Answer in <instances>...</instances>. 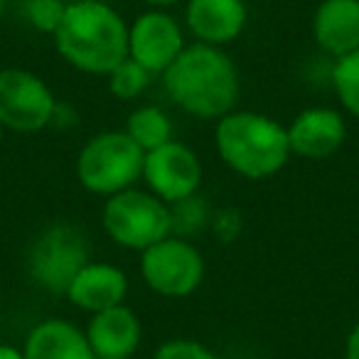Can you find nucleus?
I'll return each instance as SVG.
<instances>
[{
    "label": "nucleus",
    "mask_w": 359,
    "mask_h": 359,
    "mask_svg": "<svg viewBox=\"0 0 359 359\" xmlns=\"http://www.w3.org/2000/svg\"><path fill=\"white\" fill-rule=\"evenodd\" d=\"M145 3H150V6L165 8V6H175V3H180V0H145Z\"/></svg>",
    "instance_id": "24"
},
{
    "label": "nucleus",
    "mask_w": 359,
    "mask_h": 359,
    "mask_svg": "<svg viewBox=\"0 0 359 359\" xmlns=\"http://www.w3.org/2000/svg\"><path fill=\"white\" fill-rule=\"evenodd\" d=\"M0 359H25L20 349L8 347V344H0Z\"/></svg>",
    "instance_id": "23"
},
{
    "label": "nucleus",
    "mask_w": 359,
    "mask_h": 359,
    "mask_svg": "<svg viewBox=\"0 0 359 359\" xmlns=\"http://www.w3.org/2000/svg\"><path fill=\"white\" fill-rule=\"evenodd\" d=\"M89 264L84 234L72 224H52L35 239L27 256L30 278L42 290L67 295L72 280Z\"/></svg>",
    "instance_id": "6"
},
{
    "label": "nucleus",
    "mask_w": 359,
    "mask_h": 359,
    "mask_svg": "<svg viewBox=\"0 0 359 359\" xmlns=\"http://www.w3.org/2000/svg\"><path fill=\"white\" fill-rule=\"evenodd\" d=\"M290 153L308 160H323L337 153L344 143V121L332 109H305L288 126Z\"/></svg>",
    "instance_id": "11"
},
{
    "label": "nucleus",
    "mask_w": 359,
    "mask_h": 359,
    "mask_svg": "<svg viewBox=\"0 0 359 359\" xmlns=\"http://www.w3.org/2000/svg\"><path fill=\"white\" fill-rule=\"evenodd\" d=\"M185 20L200 42L222 47L236 40L244 30L246 3L244 0H190Z\"/></svg>",
    "instance_id": "13"
},
{
    "label": "nucleus",
    "mask_w": 359,
    "mask_h": 359,
    "mask_svg": "<svg viewBox=\"0 0 359 359\" xmlns=\"http://www.w3.org/2000/svg\"><path fill=\"white\" fill-rule=\"evenodd\" d=\"M182 50H185L182 30L163 11L143 13L128 27V57L153 74H163Z\"/></svg>",
    "instance_id": "10"
},
{
    "label": "nucleus",
    "mask_w": 359,
    "mask_h": 359,
    "mask_svg": "<svg viewBox=\"0 0 359 359\" xmlns=\"http://www.w3.org/2000/svg\"><path fill=\"white\" fill-rule=\"evenodd\" d=\"M25 359H96L89 339L79 327L65 320H45L35 325L22 349Z\"/></svg>",
    "instance_id": "16"
},
{
    "label": "nucleus",
    "mask_w": 359,
    "mask_h": 359,
    "mask_svg": "<svg viewBox=\"0 0 359 359\" xmlns=\"http://www.w3.org/2000/svg\"><path fill=\"white\" fill-rule=\"evenodd\" d=\"M128 293V278L121 269L111 264H86L72 280L67 298L76 308L96 315L111 310L116 305H123V298Z\"/></svg>",
    "instance_id": "14"
},
{
    "label": "nucleus",
    "mask_w": 359,
    "mask_h": 359,
    "mask_svg": "<svg viewBox=\"0 0 359 359\" xmlns=\"http://www.w3.org/2000/svg\"><path fill=\"white\" fill-rule=\"evenodd\" d=\"M57 101L50 86L27 69L0 72V123L15 133H37L52 123Z\"/></svg>",
    "instance_id": "8"
},
{
    "label": "nucleus",
    "mask_w": 359,
    "mask_h": 359,
    "mask_svg": "<svg viewBox=\"0 0 359 359\" xmlns=\"http://www.w3.org/2000/svg\"><path fill=\"white\" fill-rule=\"evenodd\" d=\"M344 354H347V359H359V323L354 325L352 332H349L347 347H344Z\"/></svg>",
    "instance_id": "22"
},
{
    "label": "nucleus",
    "mask_w": 359,
    "mask_h": 359,
    "mask_svg": "<svg viewBox=\"0 0 359 359\" xmlns=\"http://www.w3.org/2000/svg\"><path fill=\"white\" fill-rule=\"evenodd\" d=\"M143 177L150 192L165 205L190 200L202 185V163L185 143L168 140L160 148L145 153Z\"/></svg>",
    "instance_id": "9"
},
{
    "label": "nucleus",
    "mask_w": 359,
    "mask_h": 359,
    "mask_svg": "<svg viewBox=\"0 0 359 359\" xmlns=\"http://www.w3.org/2000/svg\"><path fill=\"white\" fill-rule=\"evenodd\" d=\"M84 334L96 359H130L138 349L143 330L133 310L116 305L96 313Z\"/></svg>",
    "instance_id": "12"
},
{
    "label": "nucleus",
    "mask_w": 359,
    "mask_h": 359,
    "mask_svg": "<svg viewBox=\"0 0 359 359\" xmlns=\"http://www.w3.org/2000/svg\"><path fill=\"white\" fill-rule=\"evenodd\" d=\"M8 8V0H0V18H3V13H6Z\"/></svg>",
    "instance_id": "25"
},
{
    "label": "nucleus",
    "mask_w": 359,
    "mask_h": 359,
    "mask_svg": "<svg viewBox=\"0 0 359 359\" xmlns=\"http://www.w3.org/2000/svg\"><path fill=\"white\" fill-rule=\"evenodd\" d=\"M170 99L195 118H222L239 96L236 67L219 47L197 42L185 47L163 72Z\"/></svg>",
    "instance_id": "1"
},
{
    "label": "nucleus",
    "mask_w": 359,
    "mask_h": 359,
    "mask_svg": "<svg viewBox=\"0 0 359 359\" xmlns=\"http://www.w3.org/2000/svg\"><path fill=\"white\" fill-rule=\"evenodd\" d=\"M332 84L344 109L359 118V50L349 52L334 62Z\"/></svg>",
    "instance_id": "18"
},
{
    "label": "nucleus",
    "mask_w": 359,
    "mask_h": 359,
    "mask_svg": "<svg viewBox=\"0 0 359 359\" xmlns=\"http://www.w3.org/2000/svg\"><path fill=\"white\" fill-rule=\"evenodd\" d=\"M126 133L143 153H150L172 140V123H170L168 114L160 111L158 106H140L128 116Z\"/></svg>",
    "instance_id": "17"
},
{
    "label": "nucleus",
    "mask_w": 359,
    "mask_h": 359,
    "mask_svg": "<svg viewBox=\"0 0 359 359\" xmlns=\"http://www.w3.org/2000/svg\"><path fill=\"white\" fill-rule=\"evenodd\" d=\"M155 359H219L210 347L195 339H170L155 352Z\"/></svg>",
    "instance_id": "21"
},
{
    "label": "nucleus",
    "mask_w": 359,
    "mask_h": 359,
    "mask_svg": "<svg viewBox=\"0 0 359 359\" xmlns=\"http://www.w3.org/2000/svg\"><path fill=\"white\" fill-rule=\"evenodd\" d=\"M145 153L126 130H109L86 140L76 158V177L94 195L111 197L130 190L143 177Z\"/></svg>",
    "instance_id": "4"
},
{
    "label": "nucleus",
    "mask_w": 359,
    "mask_h": 359,
    "mask_svg": "<svg viewBox=\"0 0 359 359\" xmlns=\"http://www.w3.org/2000/svg\"><path fill=\"white\" fill-rule=\"evenodd\" d=\"M3 135H6V126L0 123V145H3Z\"/></svg>",
    "instance_id": "26"
},
{
    "label": "nucleus",
    "mask_w": 359,
    "mask_h": 359,
    "mask_svg": "<svg viewBox=\"0 0 359 359\" xmlns=\"http://www.w3.org/2000/svg\"><path fill=\"white\" fill-rule=\"evenodd\" d=\"M140 273L150 290L165 298H185L205 278V259L192 244L165 236L148 246L140 259Z\"/></svg>",
    "instance_id": "7"
},
{
    "label": "nucleus",
    "mask_w": 359,
    "mask_h": 359,
    "mask_svg": "<svg viewBox=\"0 0 359 359\" xmlns=\"http://www.w3.org/2000/svg\"><path fill=\"white\" fill-rule=\"evenodd\" d=\"M65 8L60 0H30L27 6V15H30L32 25L37 30H47L55 35L57 25H60L62 15H65Z\"/></svg>",
    "instance_id": "20"
},
{
    "label": "nucleus",
    "mask_w": 359,
    "mask_h": 359,
    "mask_svg": "<svg viewBox=\"0 0 359 359\" xmlns=\"http://www.w3.org/2000/svg\"><path fill=\"white\" fill-rule=\"evenodd\" d=\"M217 150L234 172L249 180L276 175L288 163V130L278 121L254 111H234L217 123Z\"/></svg>",
    "instance_id": "3"
},
{
    "label": "nucleus",
    "mask_w": 359,
    "mask_h": 359,
    "mask_svg": "<svg viewBox=\"0 0 359 359\" xmlns=\"http://www.w3.org/2000/svg\"><path fill=\"white\" fill-rule=\"evenodd\" d=\"M106 76H109V89L116 99H135V96H140L150 86L153 72H148L135 60L126 57V60L121 62V65H116Z\"/></svg>",
    "instance_id": "19"
},
{
    "label": "nucleus",
    "mask_w": 359,
    "mask_h": 359,
    "mask_svg": "<svg viewBox=\"0 0 359 359\" xmlns=\"http://www.w3.org/2000/svg\"><path fill=\"white\" fill-rule=\"evenodd\" d=\"M313 35L334 60L359 50V0H323L315 11Z\"/></svg>",
    "instance_id": "15"
},
{
    "label": "nucleus",
    "mask_w": 359,
    "mask_h": 359,
    "mask_svg": "<svg viewBox=\"0 0 359 359\" xmlns=\"http://www.w3.org/2000/svg\"><path fill=\"white\" fill-rule=\"evenodd\" d=\"M55 45L74 69L109 74L128 57V25L101 0H74L57 25Z\"/></svg>",
    "instance_id": "2"
},
{
    "label": "nucleus",
    "mask_w": 359,
    "mask_h": 359,
    "mask_svg": "<svg viewBox=\"0 0 359 359\" xmlns=\"http://www.w3.org/2000/svg\"><path fill=\"white\" fill-rule=\"evenodd\" d=\"M104 229L118 246L145 251L170 236L172 215L168 205L153 192H140L135 187L116 192L104 205Z\"/></svg>",
    "instance_id": "5"
}]
</instances>
